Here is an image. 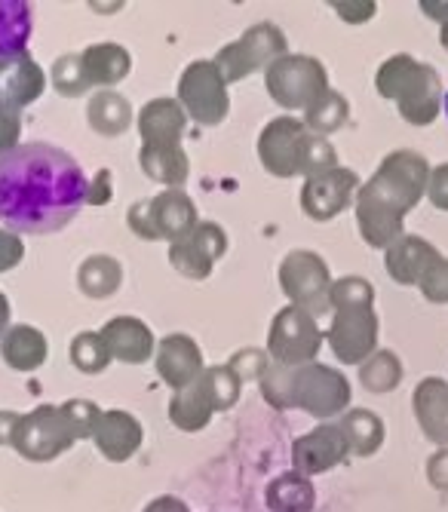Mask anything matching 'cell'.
Here are the masks:
<instances>
[{
    "label": "cell",
    "instance_id": "cell-28",
    "mask_svg": "<svg viewBox=\"0 0 448 512\" xmlns=\"http://www.w3.org/2000/svg\"><path fill=\"white\" fill-rule=\"evenodd\" d=\"M445 114H448V96H445Z\"/></svg>",
    "mask_w": 448,
    "mask_h": 512
},
{
    "label": "cell",
    "instance_id": "cell-7",
    "mask_svg": "<svg viewBox=\"0 0 448 512\" xmlns=\"http://www.w3.org/2000/svg\"><path fill=\"white\" fill-rule=\"evenodd\" d=\"M139 129L148 148H178V138L185 132V114L175 102L157 99L142 111Z\"/></svg>",
    "mask_w": 448,
    "mask_h": 512
},
{
    "label": "cell",
    "instance_id": "cell-22",
    "mask_svg": "<svg viewBox=\"0 0 448 512\" xmlns=\"http://www.w3.org/2000/svg\"><path fill=\"white\" fill-rule=\"evenodd\" d=\"M19 135H22V114L0 111V157H7L19 148Z\"/></svg>",
    "mask_w": 448,
    "mask_h": 512
},
{
    "label": "cell",
    "instance_id": "cell-27",
    "mask_svg": "<svg viewBox=\"0 0 448 512\" xmlns=\"http://www.w3.org/2000/svg\"><path fill=\"white\" fill-rule=\"evenodd\" d=\"M148 512H188L182 503H178V500H160V503H154Z\"/></svg>",
    "mask_w": 448,
    "mask_h": 512
},
{
    "label": "cell",
    "instance_id": "cell-3",
    "mask_svg": "<svg viewBox=\"0 0 448 512\" xmlns=\"http://www.w3.org/2000/svg\"><path fill=\"white\" fill-rule=\"evenodd\" d=\"M178 96L188 105V111L200 123H218L228 114V99H224V83L215 65L197 62L185 71L182 83H178Z\"/></svg>",
    "mask_w": 448,
    "mask_h": 512
},
{
    "label": "cell",
    "instance_id": "cell-16",
    "mask_svg": "<svg viewBox=\"0 0 448 512\" xmlns=\"http://www.w3.org/2000/svg\"><path fill=\"white\" fill-rule=\"evenodd\" d=\"M142 169L166 184H182L188 175V157L178 148H142Z\"/></svg>",
    "mask_w": 448,
    "mask_h": 512
},
{
    "label": "cell",
    "instance_id": "cell-19",
    "mask_svg": "<svg viewBox=\"0 0 448 512\" xmlns=\"http://www.w3.org/2000/svg\"><path fill=\"white\" fill-rule=\"evenodd\" d=\"M209 417V402L200 390H191V393H178L175 402H172V421L185 430H200Z\"/></svg>",
    "mask_w": 448,
    "mask_h": 512
},
{
    "label": "cell",
    "instance_id": "cell-5",
    "mask_svg": "<svg viewBox=\"0 0 448 512\" xmlns=\"http://www.w3.org/2000/svg\"><path fill=\"white\" fill-rule=\"evenodd\" d=\"M221 249H224V237L218 234V227L203 224L191 237L172 243V264L191 279H203L212 267V258L221 255Z\"/></svg>",
    "mask_w": 448,
    "mask_h": 512
},
{
    "label": "cell",
    "instance_id": "cell-25",
    "mask_svg": "<svg viewBox=\"0 0 448 512\" xmlns=\"http://www.w3.org/2000/svg\"><path fill=\"white\" fill-rule=\"evenodd\" d=\"M19 421H22V414H16V411H0V445H10L13 448Z\"/></svg>",
    "mask_w": 448,
    "mask_h": 512
},
{
    "label": "cell",
    "instance_id": "cell-4",
    "mask_svg": "<svg viewBox=\"0 0 448 512\" xmlns=\"http://www.w3.org/2000/svg\"><path fill=\"white\" fill-rule=\"evenodd\" d=\"M47 74L28 56L0 59V111H22L43 96Z\"/></svg>",
    "mask_w": 448,
    "mask_h": 512
},
{
    "label": "cell",
    "instance_id": "cell-12",
    "mask_svg": "<svg viewBox=\"0 0 448 512\" xmlns=\"http://www.w3.org/2000/svg\"><path fill=\"white\" fill-rule=\"evenodd\" d=\"M31 40V4L0 0V59L22 56Z\"/></svg>",
    "mask_w": 448,
    "mask_h": 512
},
{
    "label": "cell",
    "instance_id": "cell-8",
    "mask_svg": "<svg viewBox=\"0 0 448 512\" xmlns=\"http://www.w3.org/2000/svg\"><path fill=\"white\" fill-rule=\"evenodd\" d=\"M157 371L163 375L166 384L172 387H185L200 375V353L197 344L185 335H172L160 344L157 353Z\"/></svg>",
    "mask_w": 448,
    "mask_h": 512
},
{
    "label": "cell",
    "instance_id": "cell-23",
    "mask_svg": "<svg viewBox=\"0 0 448 512\" xmlns=\"http://www.w3.org/2000/svg\"><path fill=\"white\" fill-rule=\"evenodd\" d=\"M25 258V243L19 234H13V230L0 227V273L13 270L19 261Z\"/></svg>",
    "mask_w": 448,
    "mask_h": 512
},
{
    "label": "cell",
    "instance_id": "cell-21",
    "mask_svg": "<svg viewBox=\"0 0 448 512\" xmlns=\"http://www.w3.org/2000/svg\"><path fill=\"white\" fill-rule=\"evenodd\" d=\"M62 411H65V417H68V424H71L77 439H86L89 433H96V427L102 421L99 408L93 402H86V399H71V402L62 405Z\"/></svg>",
    "mask_w": 448,
    "mask_h": 512
},
{
    "label": "cell",
    "instance_id": "cell-2",
    "mask_svg": "<svg viewBox=\"0 0 448 512\" xmlns=\"http://www.w3.org/2000/svg\"><path fill=\"white\" fill-rule=\"evenodd\" d=\"M74 439L77 436L68 424L62 405H37L34 411L22 414L13 448L25 460L47 463V460L59 457L62 451H68Z\"/></svg>",
    "mask_w": 448,
    "mask_h": 512
},
{
    "label": "cell",
    "instance_id": "cell-13",
    "mask_svg": "<svg viewBox=\"0 0 448 512\" xmlns=\"http://www.w3.org/2000/svg\"><path fill=\"white\" fill-rule=\"evenodd\" d=\"M83 71H86L89 83L111 86V83L126 77L129 56L117 43H96V46H89V50L83 53Z\"/></svg>",
    "mask_w": 448,
    "mask_h": 512
},
{
    "label": "cell",
    "instance_id": "cell-6",
    "mask_svg": "<svg viewBox=\"0 0 448 512\" xmlns=\"http://www.w3.org/2000/svg\"><path fill=\"white\" fill-rule=\"evenodd\" d=\"M102 338H105L111 356H117L123 362H145L154 350V338L148 332V325L139 319H129V316L111 319L102 329Z\"/></svg>",
    "mask_w": 448,
    "mask_h": 512
},
{
    "label": "cell",
    "instance_id": "cell-14",
    "mask_svg": "<svg viewBox=\"0 0 448 512\" xmlns=\"http://www.w3.org/2000/svg\"><path fill=\"white\" fill-rule=\"evenodd\" d=\"M86 117H89V126H93L99 135H120L132 120L126 99L117 96V92H99V96L89 102Z\"/></svg>",
    "mask_w": 448,
    "mask_h": 512
},
{
    "label": "cell",
    "instance_id": "cell-10",
    "mask_svg": "<svg viewBox=\"0 0 448 512\" xmlns=\"http://www.w3.org/2000/svg\"><path fill=\"white\" fill-rule=\"evenodd\" d=\"M96 442L108 460H126L139 448L142 430L136 424V417H129L123 411H111V414H102V421L96 427Z\"/></svg>",
    "mask_w": 448,
    "mask_h": 512
},
{
    "label": "cell",
    "instance_id": "cell-15",
    "mask_svg": "<svg viewBox=\"0 0 448 512\" xmlns=\"http://www.w3.org/2000/svg\"><path fill=\"white\" fill-rule=\"evenodd\" d=\"M77 286L89 298H105L120 286V264L114 258L96 255L80 264L77 270Z\"/></svg>",
    "mask_w": 448,
    "mask_h": 512
},
{
    "label": "cell",
    "instance_id": "cell-11",
    "mask_svg": "<svg viewBox=\"0 0 448 512\" xmlns=\"http://www.w3.org/2000/svg\"><path fill=\"white\" fill-rule=\"evenodd\" d=\"M151 218H154V227H157V237H169V240H185L191 237L194 230V206L185 194L178 191H169L157 200H151Z\"/></svg>",
    "mask_w": 448,
    "mask_h": 512
},
{
    "label": "cell",
    "instance_id": "cell-20",
    "mask_svg": "<svg viewBox=\"0 0 448 512\" xmlns=\"http://www.w3.org/2000/svg\"><path fill=\"white\" fill-rule=\"evenodd\" d=\"M200 393L206 396L209 405L224 408V405H231V402H234L237 384H234V378H231V371H224V368H209L206 375H203Z\"/></svg>",
    "mask_w": 448,
    "mask_h": 512
},
{
    "label": "cell",
    "instance_id": "cell-9",
    "mask_svg": "<svg viewBox=\"0 0 448 512\" xmlns=\"http://www.w3.org/2000/svg\"><path fill=\"white\" fill-rule=\"evenodd\" d=\"M0 359L16 371H34L47 362V338L34 325H10L0 341Z\"/></svg>",
    "mask_w": 448,
    "mask_h": 512
},
{
    "label": "cell",
    "instance_id": "cell-17",
    "mask_svg": "<svg viewBox=\"0 0 448 512\" xmlns=\"http://www.w3.org/2000/svg\"><path fill=\"white\" fill-rule=\"evenodd\" d=\"M71 362L83 375H99V371L111 362V350L102 335L83 332L71 341Z\"/></svg>",
    "mask_w": 448,
    "mask_h": 512
},
{
    "label": "cell",
    "instance_id": "cell-1",
    "mask_svg": "<svg viewBox=\"0 0 448 512\" xmlns=\"http://www.w3.org/2000/svg\"><path fill=\"white\" fill-rule=\"evenodd\" d=\"M86 197L89 178L56 145L28 142L0 157V221L13 234H56Z\"/></svg>",
    "mask_w": 448,
    "mask_h": 512
},
{
    "label": "cell",
    "instance_id": "cell-26",
    "mask_svg": "<svg viewBox=\"0 0 448 512\" xmlns=\"http://www.w3.org/2000/svg\"><path fill=\"white\" fill-rule=\"evenodd\" d=\"M7 332H10V301L4 292H0V341H4Z\"/></svg>",
    "mask_w": 448,
    "mask_h": 512
},
{
    "label": "cell",
    "instance_id": "cell-24",
    "mask_svg": "<svg viewBox=\"0 0 448 512\" xmlns=\"http://www.w3.org/2000/svg\"><path fill=\"white\" fill-rule=\"evenodd\" d=\"M108 197H111V172L102 169L96 175V181H89V197H86V203L102 206V203H108Z\"/></svg>",
    "mask_w": 448,
    "mask_h": 512
},
{
    "label": "cell",
    "instance_id": "cell-18",
    "mask_svg": "<svg viewBox=\"0 0 448 512\" xmlns=\"http://www.w3.org/2000/svg\"><path fill=\"white\" fill-rule=\"evenodd\" d=\"M53 86H56V92H62V96H68V99L80 96V92H86L89 86H93L83 71V56H74V53L62 56L53 65Z\"/></svg>",
    "mask_w": 448,
    "mask_h": 512
}]
</instances>
